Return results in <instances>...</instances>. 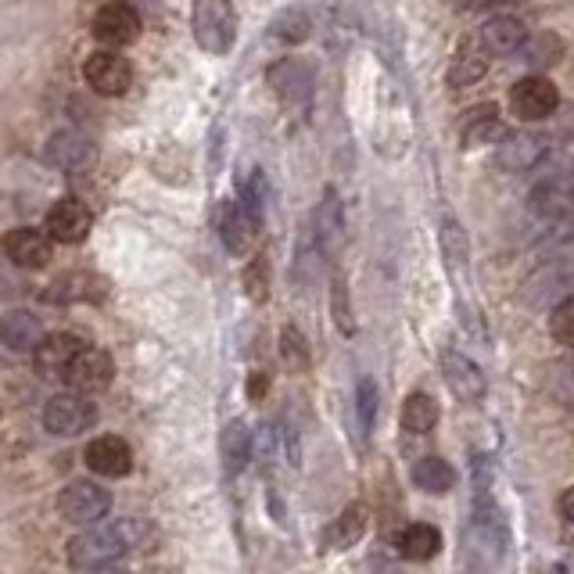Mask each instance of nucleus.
<instances>
[{"label": "nucleus", "mask_w": 574, "mask_h": 574, "mask_svg": "<svg viewBox=\"0 0 574 574\" xmlns=\"http://www.w3.org/2000/svg\"><path fill=\"white\" fill-rule=\"evenodd\" d=\"M144 539H147V525L136 521V517H122V521H112V525L84 528L68 542L65 553L76 571H98V567H112L119 556L133 553Z\"/></svg>", "instance_id": "nucleus-1"}, {"label": "nucleus", "mask_w": 574, "mask_h": 574, "mask_svg": "<svg viewBox=\"0 0 574 574\" xmlns=\"http://www.w3.org/2000/svg\"><path fill=\"white\" fill-rule=\"evenodd\" d=\"M474 536L482 539L496 556L510 550V525H507V514H503L496 496H492L488 460L474 463Z\"/></svg>", "instance_id": "nucleus-2"}, {"label": "nucleus", "mask_w": 574, "mask_h": 574, "mask_svg": "<svg viewBox=\"0 0 574 574\" xmlns=\"http://www.w3.org/2000/svg\"><path fill=\"white\" fill-rule=\"evenodd\" d=\"M528 209L545 220H556L574 209V166L567 158H542V173L528 195Z\"/></svg>", "instance_id": "nucleus-3"}, {"label": "nucleus", "mask_w": 574, "mask_h": 574, "mask_svg": "<svg viewBox=\"0 0 574 574\" xmlns=\"http://www.w3.org/2000/svg\"><path fill=\"white\" fill-rule=\"evenodd\" d=\"M190 30L201 51L227 54L238 40V11L234 0H195L190 11Z\"/></svg>", "instance_id": "nucleus-4"}, {"label": "nucleus", "mask_w": 574, "mask_h": 574, "mask_svg": "<svg viewBox=\"0 0 574 574\" xmlns=\"http://www.w3.org/2000/svg\"><path fill=\"white\" fill-rule=\"evenodd\" d=\"M58 510L68 525H79V528L101 525L108 510H112V492L98 482H73V485L62 488Z\"/></svg>", "instance_id": "nucleus-5"}, {"label": "nucleus", "mask_w": 574, "mask_h": 574, "mask_svg": "<svg viewBox=\"0 0 574 574\" xmlns=\"http://www.w3.org/2000/svg\"><path fill=\"white\" fill-rule=\"evenodd\" d=\"M98 420V409L87 399V395H76V391H62L44 406V428L58 439H73V434H84L93 428Z\"/></svg>", "instance_id": "nucleus-6"}, {"label": "nucleus", "mask_w": 574, "mask_h": 574, "mask_svg": "<svg viewBox=\"0 0 574 574\" xmlns=\"http://www.w3.org/2000/svg\"><path fill=\"white\" fill-rule=\"evenodd\" d=\"M84 79L93 93H101V98H122L133 84V68L115 51H93L84 62Z\"/></svg>", "instance_id": "nucleus-7"}, {"label": "nucleus", "mask_w": 574, "mask_h": 574, "mask_svg": "<svg viewBox=\"0 0 574 574\" xmlns=\"http://www.w3.org/2000/svg\"><path fill=\"white\" fill-rule=\"evenodd\" d=\"M510 108L521 122H545L553 119L560 108V93L553 87V79L545 76H525L521 84L510 90Z\"/></svg>", "instance_id": "nucleus-8"}, {"label": "nucleus", "mask_w": 574, "mask_h": 574, "mask_svg": "<svg viewBox=\"0 0 574 574\" xmlns=\"http://www.w3.org/2000/svg\"><path fill=\"white\" fill-rule=\"evenodd\" d=\"M93 227V212L79 198H62L58 205H51L44 234L58 244H84Z\"/></svg>", "instance_id": "nucleus-9"}, {"label": "nucleus", "mask_w": 574, "mask_h": 574, "mask_svg": "<svg viewBox=\"0 0 574 574\" xmlns=\"http://www.w3.org/2000/svg\"><path fill=\"white\" fill-rule=\"evenodd\" d=\"M112 377H115V363L104 349H84L65 371L68 388L76 395H98L112 385Z\"/></svg>", "instance_id": "nucleus-10"}, {"label": "nucleus", "mask_w": 574, "mask_h": 574, "mask_svg": "<svg viewBox=\"0 0 574 574\" xmlns=\"http://www.w3.org/2000/svg\"><path fill=\"white\" fill-rule=\"evenodd\" d=\"M0 249H4L11 266L44 269L51 263V255H54V241L36 227H19V230H8L4 241H0Z\"/></svg>", "instance_id": "nucleus-11"}, {"label": "nucleus", "mask_w": 574, "mask_h": 574, "mask_svg": "<svg viewBox=\"0 0 574 574\" xmlns=\"http://www.w3.org/2000/svg\"><path fill=\"white\" fill-rule=\"evenodd\" d=\"M44 155H47L51 166L62 169V173H79V169L93 166V158H98V152H93V141L84 130H58L47 141Z\"/></svg>", "instance_id": "nucleus-12"}, {"label": "nucleus", "mask_w": 574, "mask_h": 574, "mask_svg": "<svg viewBox=\"0 0 574 574\" xmlns=\"http://www.w3.org/2000/svg\"><path fill=\"white\" fill-rule=\"evenodd\" d=\"M93 40H101L104 47H130L141 36V15L130 4H104L93 15Z\"/></svg>", "instance_id": "nucleus-13"}, {"label": "nucleus", "mask_w": 574, "mask_h": 574, "mask_svg": "<svg viewBox=\"0 0 574 574\" xmlns=\"http://www.w3.org/2000/svg\"><path fill=\"white\" fill-rule=\"evenodd\" d=\"M545 152H550V147H545V136L539 133H507L496 144V166L507 173H528L542 166Z\"/></svg>", "instance_id": "nucleus-14"}, {"label": "nucleus", "mask_w": 574, "mask_h": 574, "mask_svg": "<svg viewBox=\"0 0 574 574\" xmlns=\"http://www.w3.org/2000/svg\"><path fill=\"white\" fill-rule=\"evenodd\" d=\"M442 374L449 380V388H453L463 402H482L485 374H482V366L471 360V355H463L456 349H445L442 352Z\"/></svg>", "instance_id": "nucleus-15"}, {"label": "nucleus", "mask_w": 574, "mask_h": 574, "mask_svg": "<svg viewBox=\"0 0 574 574\" xmlns=\"http://www.w3.org/2000/svg\"><path fill=\"white\" fill-rule=\"evenodd\" d=\"M87 467L98 477H126L133 471V449L119 434H101L87 445Z\"/></svg>", "instance_id": "nucleus-16"}, {"label": "nucleus", "mask_w": 574, "mask_h": 574, "mask_svg": "<svg viewBox=\"0 0 574 574\" xmlns=\"http://www.w3.org/2000/svg\"><path fill=\"white\" fill-rule=\"evenodd\" d=\"M44 338V327H40L36 312L30 309H8L0 317V345L8 352H36Z\"/></svg>", "instance_id": "nucleus-17"}, {"label": "nucleus", "mask_w": 574, "mask_h": 574, "mask_svg": "<svg viewBox=\"0 0 574 574\" xmlns=\"http://www.w3.org/2000/svg\"><path fill=\"white\" fill-rule=\"evenodd\" d=\"M255 230H258V220L244 209L241 201H227L220 209V238L227 244L230 255H244L255 244Z\"/></svg>", "instance_id": "nucleus-18"}, {"label": "nucleus", "mask_w": 574, "mask_h": 574, "mask_svg": "<svg viewBox=\"0 0 574 574\" xmlns=\"http://www.w3.org/2000/svg\"><path fill=\"white\" fill-rule=\"evenodd\" d=\"M269 87L277 90V98L287 104H306L312 93V68L298 58H287L269 68Z\"/></svg>", "instance_id": "nucleus-19"}, {"label": "nucleus", "mask_w": 574, "mask_h": 574, "mask_svg": "<svg viewBox=\"0 0 574 574\" xmlns=\"http://www.w3.org/2000/svg\"><path fill=\"white\" fill-rule=\"evenodd\" d=\"M312 241L323 255H334L345 241V216H341V201L334 190H327L323 201L317 205V216H312Z\"/></svg>", "instance_id": "nucleus-20"}, {"label": "nucleus", "mask_w": 574, "mask_h": 574, "mask_svg": "<svg viewBox=\"0 0 574 574\" xmlns=\"http://www.w3.org/2000/svg\"><path fill=\"white\" fill-rule=\"evenodd\" d=\"M87 345L79 341L76 334H47L40 341V349L33 352L36 355V371L47 374V377H65V371L73 366V360Z\"/></svg>", "instance_id": "nucleus-21"}, {"label": "nucleus", "mask_w": 574, "mask_h": 574, "mask_svg": "<svg viewBox=\"0 0 574 574\" xmlns=\"http://www.w3.org/2000/svg\"><path fill=\"white\" fill-rule=\"evenodd\" d=\"M366 528H371V510H366L363 503H349V507L331 521V528H327L323 545L327 550H334V553L352 550L355 542H363Z\"/></svg>", "instance_id": "nucleus-22"}, {"label": "nucleus", "mask_w": 574, "mask_h": 574, "mask_svg": "<svg viewBox=\"0 0 574 574\" xmlns=\"http://www.w3.org/2000/svg\"><path fill=\"white\" fill-rule=\"evenodd\" d=\"M47 302L54 306H73V302H101L104 298V280L93 277V273H68V277H58L47 291Z\"/></svg>", "instance_id": "nucleus-23"}, {"label": "nucleus", "mask_w": 574, "mask_h": 574, "mask_svg": "<svg viewBox=\"0 0 574 574\" xmlns=\"http://www.w3.org/2000/svg\"><path fill=\"white\" fill-rule=\"evenodd\" d=\"M525 40H528L525 22L514 19V15L488 19L485 30H482V47L488 54H496V58H510V54H517V51L525 47Z\"/></svg>", "instance_id": "nucleus-24"}, {"label": "nucleus", "mask_w": 574, "mask_h": 574, "mask_svg": "<svg viewBox=\"0 0 574 574\" xmlns=\"http://www.w3.org/2000/svg\"><path fill=\"white\" fill-rule=\"evenodd\" d=\"M252 449H255V439L249 431V423L244 420H230L223 434H220V456H223V467L230 474H241L244 467H249L252 460Z\"/></svg>", "instance_id": "nucleus-25"}, {"label": "nucleus", "mask_w": 574, "mask_h": 574, "mask_svg": "<svg viewBox=\"0 0 574 574\" xmlns=\"http://www.w3.org/2000/svg\"><path fill=\"white\" fill-rule=\"evenodd\" d=\"M503 136H507V130H503V122L496 115V104L474 108V112L467 115V122H463V144H467V147L499 144Z\"/></svg>", "instance_id": "nucleus-26"}, {"label": "nucleus", "mask_w": 574, "mask_h": 574, "mask_svg": "<svg viewBox=\"0 0 574 574\" xmlns=\"http://www.w3.org/2000/svg\"><path fill=\"white\" fill-rule=\"evenodd\" d=\"M399 550L406 560H417V564H428V560H434L442 553V531L434 528V525H409L402 531V539H399Z\"/></svg>", "instance_id": "nucleus-27"}, {"label": "nucleus", "mask_w": 574, "mask_h": 574, "mask_svg": "<svg viewBox=\"0 0 574 574\" xmlns=\"http://www.w3.org/2000/svg\"><path fill=\"white\" fill-rule=\"evenodd\" d=\"M413 485L420 492H428V496H442L456 485V471L453 463L442 460V456H423L413 463Z\"/></svg>", "instance_id": "nucleus-28"}, {"label": "nucleus", "mask_w": 574, "mask_h": 574, "mask_svg": "<svg viewBox=\"0 0 574 574\" xmlns=\"http://www.w3.org/2000/svg\"><path fill=\"white\" fill-rule=\"evenodd\" d=\"M485 68H488V62H485V51L474 44V40H467V44H460V51H456V58H453V65H449V87H456V90H463V87H471V84H477V79L485 76Z\"/></svg>", "instance_id": "nucleus-29"}, {"label": "nucleus", "mask_w": 574, "mask_h": 574, "mask_svg": "<svg viewBox=\"0 0 574 574\" xmlns=\"http://www.w3.org/2000/svg\"><path fill=\"white\" fill-rule=\"evenodd\" d=\"M434 423H439V402H434L428 391L409 395L402 402V428L409 434H428Z\"/></svg>", "instance_id": "nucleus-30"}, {"label": "nucleus", "mask_w": 574, "mask_h": 574, "mask_svg": "<svg viewBox=\"0 0 574 574\" xmlns=\"http://www.w3.org/2000/svg\"><path fill=\"white\" fill-rule=\"evenodd\" d=\"M280 360H284L287 371H295V374H302L309 366V360H312L309 341L295 323H284V331H280Z\"/></svg>", "instance_id": "nucleus-31"}, {"label": "nucleus", "mask_w": 574, "mask_h": 574, "mask_svg": "<svg viewBox=\"0 0 574 574\" xmlns=\"http://www.w3.org/2000/svg\"><path fill=\"white\" fill-rule=\"evenodd\" d=\"M574 249V216H556L545 227V234L539 238V252H550V255H564Z\"/></svg>", "instance_id": "nucleus-32"}, {"label": "nucleus", "mask_w": 574, "mask_h": 574, "mask_svg": "<svg viewBox=\"0 0 574 574\" xmlns=\"http://www.w3.org/2000/svg\"><path fill=\"white\" fill-rule=\"evenodd\" d=\"M273 36L284 40V44H302V40L309 36V15L306 11H298V8H287L280 11L277 19H273Z\"/></svg>", "instance_id": "nucleus-33"}, {"label": "nucleus", "mask_w": 574, "mask_h": 574, "mask_svg": "<svg viewBox=\"0 0 574 574\" xmlns=\"http://www.w3.org/2000/svg\"><path fill=\"white\" fill-rule=\"evenodd\" d=\"M331 317H334L338 331L345 338L355 334V312H352V298H349L345 277H334V284H331Z\"/></svg>", "instance_id": "nucleus-34"}, {"label": "nucleus", "mask_w": 574, "mask_h": 574, "mask_svg": "<svg viewBox=\"0 0 574 574\" xmlns=\"http://www.w3.org/2000/svg\"><path fill=\"white\" fill-rule=\"evenodd\" d=\"M550 334L556 345L574 349V295L571 298H560L550 312Z\"/></svg>", "instance_id": "nucleus-35"}, {"label": "nucleus", "mask_w": 574, "mask_h": 574, "mask_svg": "<svg viewBox=\"0 0 574 574\" xmlns=\"http://www.w3.org/2000/svg\"><path fill=\"white\" fill-rule=\"evenodd\" d=\"M442 252H445V263L453 269L467 263V234H463V227L456 220L442 223Z\"/></svg>", "instance_id": "nucleus-36"}, {"label": "nucleus", "mask_w": 574, "mask_h": 574, "mask_svg": "<svg viewBox=\"0 0 574 574\" xmlns=\"http://www.w3.org/2000/svg\"><path fill=\"white\" fill-rule=\"evenodd\" d=\"M355 417H360L363 434L374 431V420H377V385H374L371 377H363L360 388H355Z\"/></svg>", "instance_id": "nucleus-37"}, {"label": "nucleus", "mask_w": 574, "mask_h": 574, "mask_svg": "<svg viewBox=\"0 0 574 574\" xmlns=\"http://www.w3.org/2000/svg\"><path fill=\"white\" fill-rule=\"evenodd\" d=\"M244 291H249L252 302H266V295H269V263L263 255L252 258L249 269H244Z\"/></svg>", "instance_id": "nucleus-38"}, {"label": "nucleus", "mask_w": 574, "mask_h": 574, "mask_svg": "<svg viewBox=\"0 0 574 574\" xmlns=\"http://www.w3.org/2000/svg\"><path fill=\"white\" fill-rule=\"evenodd\" d=\"M560 54H564V44L553 33H536V40L528 44V62L531 65H553Z\"/></svg>", "instance_id": "nucleus-39"}, {"label": "nucleus", "mask_w": 574, "mask_h": 574, "mask_svg": "<svg viewBox=\"0 0 574 574\" xmlns=\"http://www.w3.org/2000/svg\"><path fill=\"white\" fill-rule=\"evenodd\" d=\"M22 291V280L11 277L8 269H0V298H15Z\"/></svg>", "instance_id": "nucleus-40"}, {"label": "nucleus", "mask_w": 574, "mask_h": 574, "mask_svg": "<svg viewBox=\"0 0 574 574\" xmlns=\"http://www.w3.org/2000/svg\"><path fill=\"white\" fill-rule=\"evenodd\" d=\"M560 517H564L567 525H574V488L560 492Z\"/></svg>", "instance_id": "nucleus-41"}, {"label": "nucleus", "mask_w": 574, "mask_h": 574, "mask_svg": "<svg viewBox=\"0 0 574 574\" xmlns=\"http://www.w3.org/2000/svg\"><path fill=\"white\" fill-rule=\"evenodd\" d=\"M266 391H269V377H266V374H252V385H249L252 399H263Z\"/></svg>", "instance_id": "nucleus-42"}, {"label": "nucleus", "mask_w": 574, "mask_h": 574, "mask_svg": "<svg viewBox=\"0 0 574 574\" xmlns=\"http://www.w3.org/2000/svg\"><path fill=\"white\" fill-rule=\"evenodd\" d=\"M492 4H496V0H453V8H460V11H471V15H474V11H485V8H492Z\"/></svg>", "instance_id": "nucleus-43"}, {"label": "nucleus", "mask_w": 574, "mask_h": 574, "mask_svg": "<svg viewBox=\"0 0 574 574\" xmlns=\"http://www.w3.org/2000/svg\"><path fill=\"white\" fill-rule=\"evenodd\" d=\"M564 388H567V395L574 399V360L567 363V374H564Z\"/></svg>", "instance_id": "nucleus-44"}, {"label": "nucleus", "mask_w": 574, "mask_h": 574, "mask_svg": "<svg viewBox=\"0 0 574 574\" xmlns=\"http://www.w3.org/2000/svg\"><path fill=\"white\" fill-rule=\"evenodd\" d=\"M90 574H126L122 567H98V571H90Z\"/></svg>", "instance_id": "nucleus-45"}, {"label": "nucleus", "mask_w": 574, "mask_h": 574, "mask_svg": "<svg viewBox=\"0 0 574 574\" xmlns=\"http://www.w3.org/2000/svg\"><path fill=\"white\" fill-rule=\"evenodd\" d=\"M556 574H574V571H571V567H564V564H560V567H556Z\"/></svg>", "instance_id": "nucleus-46"}]
</instances>
